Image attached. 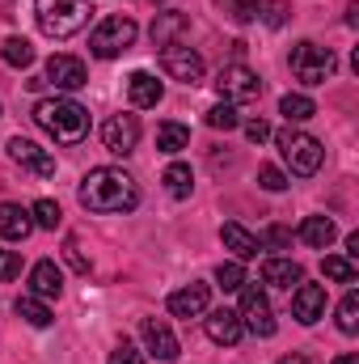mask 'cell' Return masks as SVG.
<instances>
[{"instance_id": "e575fe53", "label": "cell", "mask_w": 359, "mask_h": 364, "mask_svg": "<svg viewBox=\"0 0 359 364\" xmlns=\"http://www.w3.org/2000/svg\"><path fill=\"white\" fill-rule=\"evenodd\" d=\"M106 364H144V352H140L136 343H127V339H123V343L110 352V360H106Z\"/></svg>"}, {"instance_id": "7a4b0ae2", "label": "cell", "mask_w": 359, "mask_h": 364, "mask_svg": "<svg viewBox=\"0 0 359 364\" xmlns=\"http://www.w3.org/2000/svg\"><path fill=\"white\" fill-rule=\"evenodd\" d=\"M34 123L55 140V144H81L89 136V110L72 97H43L34 106Z\"/></svg>"}, {"instance_id": "ab89813d", "label": "cell", "mask_w": 359, "mask_h": 364, "mask_svg": "<svg viewBox=\"0 0 359 364\" xmlns=\"http://www.w3.org/2000/svg\"><path fill=\"white\" fill-rule=\"evenodd\" d=\"M287 21V4L283 0H270L267 4V26H283Z\"/></svg>"}, {"instance_id": "7402d4cb", "label": "cell", "mask_w": 359, "mask_h": 364, "mask_svg": "<svg viewBox=\"0 0 359 364\" xmlns=\"http://www.w3.org/2000/svg\"><path fill=\"white\" fill-rule=\"evenodd\" d=\"M263 279H267L270 288H296L300 279H304V272H300V263H292V259H267L263 263Z\"/></svg>"}, {"instance_id": "30bf717a", "label": "cell", "mask_w": 359, "mask_h": 364, "mask_svg": "<svg viewBox=\"0 0 359 364\" xmlns=\"http://www.w3.org/2000/svg\"><path fill=\"white\" fill-rule=\"evenodd\" d=\"M101 144H106L114 157L136 153V144H140V119H136V114H110V119L101 123Z\"/></svg>"}, {"instance_id": "8992f818", "label": "cell", "mask_w": 359, "mask_h": 364, "mask_svg": "<svg viewBox=\"0 0 359 364\" xmlns=\"http://www.w3.org/2000/svg\"><path fill=\"white\" fill-rule=\"evenodd\" d=\"M279 140V153H283V161L292 166V174H300V178H309V174H317L321 170V157H326V149L313 140V136H304V132H279L275 136Z\"/></svg>"}, {"instance_id": "f546056e", "label": "cell", "mask_w": 359, "mask_h": 364, "mask_svg": "<svg viewBox=\"0 0 359 364\" xmlns=\"http://www.w3.org/2000/svg\"><path fill=\"white\" fill-rule=\"evenodd\" d=\"M207 127H216V132H233V127H241L237 106H233V102H216V106L207 110Z\"/></svg>"}, {"instance_id": "603a6c76", "label": "cell", "mask_w": 359, "mask_h": 364, "mask_svg": "<svg viewBox=\"0 0 359 364\" xmlns=\"http://www.w3.org/2000/svg\"><path fill=\"white\" fill-rule=\"evenodd\" d=\"M186 30H190L186 13H178V9L157 13V21H153V43H157V47H170V43H178V34H186Z\"/></svg>"}, {"instance_id": "f1b7e54d", "label": "cell", "mask_w": 359, "mask_h": 364, "mask_svg": "<svg viewBox=\"0 0 359 364\" xmlns=\"http://www.w3.org/2000/svg\"><path fill=\"white\" fill-rule=\"evenodd\" d=\"M30 220H34L38 229H60V225H64V212H60V203H55V199H34Z\"/></svg>"}, {"instance_id": "b9f144b4", "label": "cell", "mask_w": 359, "mask_h": 364, "mask_svg": "<svg viewBox=\"0 0 359 364\" xmlns=\"http://www.w3.org/2000/svg\"><path fill=\"white\" fill-rule=\"evenodd\" d=\"M279 364H313V360H304V356H283Z\"/></svg>"}, {"instance_id": "7c38bea8", "label": "cell", "mask_w": 359, "mask_h": 364, "mask_svg": "<svg viewBox=\"0 0 359 364\" xmlns=\"http://www.w3.org/2000/svg\"><path fill=\"white\" fill-rule=\"evenodd\" d=\"M292 318L300 322V326H313V322H321L326 318V288L321 284H296L292 288Z\"/></svg>"}, {"instance_id": "8d00e7d4", "label": "cell", "mask_w": 359, "mask_h": 364, "mask_svg": "<svg viewBox=\"0 0 359 364\" xmlns=\"http://www.w3.org/2000/svg\"><path fill=\"white\" fill-rule=\"evenodd\" d=\"M258 242H263V250H287V242H292V233H287V229H283V225H275V229H267V237H258Z\"/></svg>"}, {"instance_id": "44dd1931", "label": "cell", "mask_w": 359, "mask_h": 364, "mask_svg": "<svg viewBox=\"0 0 359 364\" xmlns=\"http://www.w3.org/2000/svg\"><path fill=\"white\" fill-rule=\"evenodd\" d=\"M220 237H224V246H228L237 259H258V250H263V242H258L245 225H237V220H228V225L220 229Z\"/></svg>"}, {"instance_id": "8fae6325", "label": "cell", "mask_w": 359, "mask_h": 364, "mask_svg": "<svg viewBox=\"0 0 359 364\" xmlns=\"http://www.w3.org/2000/svg\"><path fill=\"white\" fill-rule=\"evenodd\" d=\"M4 149H9V157H13L17 166H26L34 178H51V174H55V157H51L47 149H38L34 140H26V136H13Z\"/></svg>"}, {"instance_id": "74e56055", "label": "cell", "mask_w": 359, "mask_h": 364, "mask_svg": "<svg viewBox=\"0 0 359 364\" xmlns=\"http://www.w3.org/2000/svg\"><path fill=\"white\" fill-rule=\"evenodd\" d=\"M64 259H68V263H72L77 272H89V259L81 255V246H77V237H68V242H64Z\"/></svg>"}, {"instance_id": "e0dca14e", "label": "cell", "mask_w": 359, "mask_h": 364, "mask_svg": "<svg viewBox=\"0 0 359 364\" xmlns=\"http://www.w3.org/2000/svg\"><path fill=\"white\" fill-rule=\"evenodd\" d=\"M127 97H131L136 110H153V106L165 97V85H161L153 73H131V77H127Z\"/></svg>"}, {"instance_id": "4dcf8cb0", "label": "cell", "mask_w": 359, "mask_h": 364, "mask_svg": "<svg viewBox=\"0 0 359 364\" xmlns=\"http://www.w3.org/2000/svg\"><path fill=\"white\" fill-rule=\"evenodd\" d=\"M338 331L343 335H355L359 331V292L343 296V305H338Z\"/></svg>"}, {"instance_id": "d590c367", "label": "cell", "mask_w": 359, "mask_h": 364, "mask_svg": "<svg viewBox=\"0 0 359 364\" xmlns=\"http://www.w3.org/2000/svg\"><path fill=\"white\" fill-rule=\"evenodd\" d=\"M21 275V255L17 250H0V279H17Z\"/></svg>"}, {"instance_id": "484cf974", "label": "cell", "mask_w": 359, "mask_h": 364, "mask_svg": "<svg viewBox=\"0 0 359 364\" xmlns=\"http://www.w3.org/2000/svg\"><path fill=\"white\" fill-rule=\"evenodd\" d=\"M161 182H165V191H170L174 199H190V191H194V174H190V166H182V161H174V166L161 174Z\"/></svg>"}, {"instance_id": "ba28073f", "label": "cell", "mask_w": 359, "mask_h": 364, "mask_svg": "<svg viewBox=\"0 0 359 364\" xmlns=\"http://www.w3.org/2000/svg\"><path fill=\"white\" fill-rule=\"evenodd\" d=\"M237 318H241V326H245L250 335H258V339H270V335H275L270 301H267V292H258V288H241V309H237Z\"/></svg>"}, {"instance_id": "2e32d148", "label": "cell", "mask_w": 359, "mask_h": 364, "mask_svg": "<svg viewBox=\"0 0 359 364\" xmlns=\"http://www.w3.org/2000/svg\"><path fill=\"white\" fill-rule=\"evenodd\" d=\"M203 331H207V339L220 343V348H233V343L245 335V326H241V318H237L233 309H211V314L203 318Z\"/></svg>"}, {"instance_id": "7bdbcfd3", "label": "cell", "mask_w": 359, "mask_h": 364, "mask_svg": "<svg viewBox=\"0 0 359 364\" xmlns=\"http://www.w3.org/2000/svg\"><path fill=\"white\" fill-rule=\"evenodd\" d=\"M334 364H359V356H351V352H347V356H338Z\"/></svg>"}, {"instance_id": "5b68a950", "label": "cell", "mask_w": 359, "mask_h": 364, "mask_svg": "<svg viewBox=\"0 0 359 364\" xmlns=\"http://www.w3.org/2000/svg\"><path fill=\"white\" fill-rule=\"evenodd\" d=\"M136 34H140V26H136L131 17L110 13V17H101V21H97V30L89 34V51L97 55V60H114V55L131 51Z\"/></svg>"}, {"instance_id": "ffe728a7", "label": "cell", "mask_w": 359, "mask_h": 364, "mask_svg": "<svg viewBox=\"0 0 359 364\" xmlns=\"http://www.w3.org/2000/svg\"><path fill=\"white\" fill-rule=\"evenodd\" d=\"M296 237H300L304 246H313V250H326V246L338 237V229H334L330 216H304V225L296 229Z\"/></svg>"}, {"instance_id": "d4e9b609", "label": "cell", "mask_w": 359, "mask_h": 364, "mask_svg": "<svg viewBox=\"0 0 359 364\" xmlns=\"http://www.w3.org/2000/svg\"><path fill=\"white\" fill-rule=\"evenodd\" d=\"M17 318L21 322H30V326H51L55 318H51V309L43 305V296H34V292H26V296H17Z\"/></svg>"}, {"instance_id": "5bb4252c", "label": "cell", "mask_w": 359, "mask_h": 364, "mask_svg": "<svg viewBox=\"0 0 359 364\" xmlns=\"http://www.w3.org/2000/svg\"><path fill=\"white\" fill-rule=\"evenodd\" d=\"M140 339H144V348L157 356V360H178V339H174V331H170V322H161V318H144L140 322Z\"/></svg>"}, {"instance_id": "f35d334b", "label": "cell", "mask_w": 359, "mask_h": 364, "mask_svg": "<svg viewBox=\"0 0 359 364\" xmlns=\"http://www.w3.org/2000/svg\"><path fill=\"white\" fill-rule=\"evenodd\" d=\"M245 136H250L254 144H263V140L270 136V123L267 119H250V123H245Z\"/></svg>"}, {"instance_id": "277c9868", "label": "cell", "mask_w": 359, "mask_h": 364, "mask_svg": "<svg viewBox=\"0 0 359 364\" xmlns=\"http://www.w3.org/2000/svg\"><path fill=\"white\" fill-rule=\"evenodd\" d=\"M287 64H292V77H296L300 85H326V81L334 77V68H338L334 51H330V47H317V43H309V38L292 47Z\"/></svg>"}, {"instance_id": "1f68e13d", "label": "cell", "mask_w": 359, "mask_h": 364, "mask_svg": "<svg viewBox=\"0 0 359 364\" xmlns=\"http://www.w3.org/2000/svg\"><path fill=\"white\" fill-rule=\"evenodd\" d=\"M321 272L330 275V279H338V284H355L359 267L351 263V259H338V255H330V259L321 263Z\"/></svg>"}, {"instance_id": "3957f363", "label": "cell", "mask_w": 359, "mask_h": 364, "mask_svg": "<svg viewBox=\"0 0 359 364\" xmlns=\"http://www.w3.org/2000/svg\"><path fill=\"white\" fill-rule=\"evenodd\" d=\"M34 17L47 38H72L77 30H85L89 4L85 0H34Z\"/></svg>"}, {"instance_id": "cb8c5ba5", "label": "cell", "mask_w": 359, "mask_h": 364, "mask_svg": "<svg viewBox=\"0 0 359 364\" xmlns=\"http://www.w3.org/2000/svg\"><path fill=\"white\" fill-rule=\"evenodd\" d=\"M279 114H283L287 123H309V119L317 114V106H313V97H304V93H283V97H279Z\"/></svg>"}, {"instance_id": "ac0fdd59", "label": "cell", "mask_w": 359, "mask_h": 364, "mask_svg": "<svg viewBox=\"0 0 359 364\" xmlns=\"http://www.w3.org/2000/svg\"><path fill=\"white\" fill-rule=\"evenodd\" d=\"M30 233H34L30 208H21V203H0V237H4V242H26Z\"/></svg>"}, {"instance_id": "4fadbf2b", "label": "cell", "mask_w": 359, "mask_h": 364, "mask_svg": "<svg viewBox=\"0 0 359 364\" xmlns=\"http://www.w3.org/2000/svg\"><path fill=\"white\" fill-rule=\"evenodd\" d=\"M47 81L55 85V90H81V85H89V68H85V60H77V55H51L47 60Z\"/></svg>"}, {"instance_id": "d6a6232c", "label": "cell", "mask_w": 359, "mask_h": 364, "mask_svg": "<svg viewBox=\"0 0 359 364\" xmlns=\"http://www.w3.org/2000/svg\"><path fill=\"white\" fill-rule=\"evenodd\" d=\"M216 284H220L224 292L245 288V267H241V263H220V267H216Z\"/></svg>"}, {"instance_id": "83f0119b", "label": "cell", "mask_w": 359, "mask_h": 364, "mask_svg": "<svg viewBox=\"0 0 359 364\" xmlns=\"http://www.w3.org/2000/svg\"><path fill=\"white\" fill-rule=\"evenodd\" d=\"M0 55H4L9 68H30V64H34V43H30V38H4Z\"/></svg>"}, {"instance_id": "d6986e66", "label": "cell", "mask_w": 359, "mask_h": 364, "mask_svg": "<svg viewBox=\"0 0 359 364\" xmlns=\"http://www.w3.org/2000/svg\"><path fill=\"white\" fill-rule=\"evenodd\" d=\"M30 292L43 296V301H51V296L64 292V272L55 267V259H43V263L30 267Z\"/></svg>"}, {"instance_id": "836d02e7", "label": "cell", "mask_w": 359, "mask_h": 364, "mask_svg": "<svg viewBox=\"0 0 359 364\" xmlns=\"http://www.w3.org/2000/svg\"><path fill=\"white\" fill-rule=\"evenodd\" d=\"M258 186H263V191H287V174H283L279 166H263V170H258Z\"/></svg>"}, {"instance_id": "4316f807", "label": "cell", "mask_w": 359, "mask_h": 364, "mask_svg": "<svg viewBox=\"0 0 359 364\" xmlns=\"http://www.w3.org/2000/svg\"><path fill=\"white\" fill-rule=\"evenodd\" d=\"M157 149L174 157L182 149H190V132H186L182 123H161V127H157Z\"/></svg>"}, {"instance_id": "9a60e30c", "label": "cell", "mask_w": 359, "mask_h": 364, "mask_svg": "<svg viewBox=\"0 0 359 364\" xmlns=\"http://www.w3.org/2000/svg\"><path fill=\"white\" fill-rule=\"evenodd\" d=\"M207 301H211L207 284L190 279L186 288L170 292V314H174V318H203V314H207Z\"/></svg>"}, {"instance_id": "52a82bcc", "label": "cell", "mask_w": 359, "mask_h": 364, "mask_svg": "<svg viewBox=\"0 0 359 364\" xmlns=\"http://www.w3.org/2000/svg\"><path fill=\"white\" fill-rule=\"evenodd\" d=\"M216 93H220L224 102H258V97H263V81H258V73H250L245 64H228V68H220V77H216Z\"/></svg>"}, {"instance_id": "9c48e42d", "label": "cell", "mask_w": 359, "mask_h": 364, "mask_svg": "<svg viewBox=\"0 0 359 364\" xmlns=\"http://www.w3.org/2000/svg\"><path fill=\"white\" fill-rule=\"evenodd\" d=\"M161 68H165L174 81H182V85H199V81H203V55L190 51L186 43L161 47Z\"/></svg>"}, {"instance_id": "6da1fadb", "label": "cell", "mask_w": 359, "mask_h": 364, "mask_svg": "<svg viewBox=\"0 0 359 364\" xmlns=\"http://www.w3.org/2000/svg\"><path fill=\"white\" fill-rule=\"evenodd\" d=\"M81 203L89 208V212H101V216H110V212H131L136 203H140V186L136 178L127 174V170H118V166H97L85 174L81 182Z\"/></svg>"}, {"instance_id": "60d3db41", "label": "cell", "mask_w": 359, "mask_h": 364, "mask_svg": "<svg viewBox=\"0 0 359 364\" xmlns=\"http://www.w3.org/2000/svg\"><path fill=\"white\" fill-rule=\"evenodd\" d=\"M347 255L359 259V233H347Z\"/></svg>"}]
</instances>
